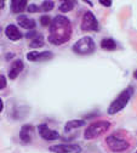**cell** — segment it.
<instances>
[{
	"instance_id": "cell-1",
	"label": "cell",
	"mask_w": 137,
	"mask_h": 153,
	"mask_svg": "<svg viewBox=\"0 0 137 153\" xmlns=\"http://www.w3.org/2000/svg\"><path fill=\"white\" fill-rule=\"evenodd\" d=\"M72 36V23L63 15H57L49 29V42L53 45H62Z\"/></svg>"
},
{
	"instance_id": "cell-2",
	"label": "cell",
	"mask_w": 137,
	"mask_h": 153,
	"mask_svg": "<svg viewBox=\"0 0 137 153\" xmlns=\"http://www.w3.org/2000/svg\"><path fill=\"white\" fill-rule=\"evenodd\" d=\"M132 95H133V88L132 86H127L126 89H124L118 96L113 100V102L109 105L108 114L113 116V114H116V113H119L120 111H123L127 106V103L130 102Z\"/></svg>"
},
{
	"instance_id": "cell-3",
	"label": "cell",
	"mask_w": 137,
	"mask_h": 153,
	"mask_svg": "<svg viewBox=\"0 0 137 153\" xmlns=\"http://www.w3.org/2000/svg\"><path fill=\"white\" fill-rule=\"evenodd\" d=\"M110 128V122L108 120H97L91 123L84 131V137L86 140H93L96 137H98L103 135L104 132H107Z\"/></svg>"
},
{
	"instance_id": "cell-4",
	"label": "cell",
	"mask_w": 137,
	"mask_h": 153,
	"mask_svg": "<svg viewBox=\"0 0 137 153\" xmlns=\"http://www.w3.org/2000/svg\"><path fill=\"white\" fill-rule=\"evenodd\" d=\"M72 49L78 55H91L96 49V44L91 36H83L74 43Z\"/></svg>"
},
{
	"instance_id": "cell-5",
	"label": "cell",
	"mask_w": 137,
	"mask_h": 153,
	"mask_svg": "<svg viewBox=\"0 0 137 153\" xmlns=\"http://www.w3.org/2000/svg\"><path fill=\"white\" fill-rule=\"evenodd\" d=\"M106 142H107V146L109 147V149L113 152H124L130 147L129 141L123 139L119 135H116V134H112V135L107 136Z\"/></svg>"
},
{
	"instance_id": "cell-6",
	"label": "cell",
	"mask_w": 137,
	"mask_h": 153,
	"mask_svg": "<svg viewBox=\"0 0 137 153\" xmlns=\"http://www.w3.org/2000/svg\"><path fill=\"white\" fill-rule=\"evenodd\" d=\"M80 28L83 32H98L100 30L98 21H97L96 16L91 11H86L84 13Z\"/></svg>"
},
{
	"instance_id": "cell-7",
	"label": "cell",
	"mask_w": 137,
	"mask_h": 153,
	"mask_svg": "<svg viewBox=\"0 0 137 153\" xmlns=\"http://www.w3.org/2000/svg\"><path fill=\"white\" fill-rule=\"evenodd\" d=\"M50 152L53 153H80L81 147L79 145H67V143H61V145H53L49 147Z\"/></svg>"
},
{
	"instance_id": "cell-8",
	"label": "cell",
	"mask_w": 137,
	"mask_h": 153,
	"mask_svg": "<svg viewBox=\"0 0 137 153\" xmlns=\"http://www.w3.org/2000/svg\"><path fill=\"white\" fill-rule=\"evenodd\" d=\"M38 132H39V135L46 141H55L57 139H60V134H58L56 130L50 129L46 124L38 125Z\"/></svg>"
},
{
	"instance_id": "cell-9",
	"label": "cell",
	"mask_w": 137,
	"mask_h": 153,
	"mask_svg": "<svg viewBox=\"0 0 137 153\" xmlns=\"http://www.w3.org/2000/svg\"><path fill=\"white\" fill-rule=\"evenodd\" d=\"M53 57V53L51 51H30L27 53V60L30 62H43L49 61Z\"/></svg>"
},
{
	"instance_id": "cell-10",
	"label": "cell",
	"mask_w": 137,
	"mask_h": 153,
	"mask_svg": "<svg viewBox=\"0 0 137 153\" xmlns=\"http://www.w3.org/2000/svg\"><path fill=\"white\" fill-rule=\"evenodd\" d=\"M5 35L7 36V39H10L11 42H17L19 39H22V36H23L21 30H19L17 28V26H15V25H9L5 28Z\"/></svg>"
},
{
	"instance_id": "cell-11",
	"label": "cell",
	"mask_w": 137,
	"mask_h": 153,
	"mask_svg": "<svg viewBox=\"0 0 137 153\" xmlns=\"http://www.w3.org/2000/svg\"><path fill=\"white\" fill-rule=\"evenodd\" d=\"M24 68V65H23V61L22 60H16L11 63V68L9 71V78L11 80H15L17 76L21 74V72L23 71Z\"/></svg>"
},
{
	"instance_id": "cell-12",
	"label": "cell",
	"mask_w": 137,
	"mask_h": 153,
	"mask_svg": "<svg viewBox=\"0 0 137 153\" xmlns=\"http://www.w3.org/2000/svg\"><path fill=\"white\" fill-rule=\"evenodd\" d=\"M17 23L21 28H24V29H28V30H33L35 28V21L33 18L26 16V15H19L17 17Z\"/></svg>"
},
{
	"instance_id": "cell-13",
	"label": "cell",
	"mask_w": 137,
	"mask_h": 153,
	"mask_svg": "<svg viewBox=\"0 0 137 153\" xmlns=\"http://www.w3.org/2000/svg\"><path fill=\"white\" fill-rule=\"evenodd\" d=\"M32 132H33V125H30V124L23 125L21 128V131H19V140L24 145L29 143L32 141Z\"/></svg>"
},
{
	"instance_id": "cell-14",
	"label": "cell",
	"mask_w": 137,
	"mask_h": 153,
	"mask_svg": "<svg viewBox=\"0 0 137 153\" xmlns=\"http://www.w3.org/2000/svg\"><path fill=\"white\" fill-rule=\"evenodd\" d=\"M27 6H28V3L26 0H12L11 1V11L13 13H21L23 10H27Z\"/></svg>"
},
{
	"instance_id": "cell-15",
	"label": "cell",
	"mask_w": 137,
	"mask_h": 153,
	"mask_svg": "<svg viewBox=\"0 0 137 153\" xmlns=\"http://www.w3.org/2000/svg\"><path fill=\"white\" fill-rule=\"evenodd\" d=\"M86 124V122L84 119H73V120H69L64 125V131L66 132H70L72 130L74 129H79L81 126H84Z\"/></svg>"
},
{
	"instance_id": "cell-16",
	"label": "cell",
	"mask_w": 137,
	"mask_h": 153,
	"mask_svg": "<svg viewBox=\"0 0 137 153\" xmlns=\"http://www.w3.org/2000/svg\"><path fill=\"white\" fill-rule=\"evenodd\" d=\"M101 48L106 51H114L116 48H118V45H116L115 40L112 39V38H104V39H102V42H101Z\"/></svg>"
},
{
	"instance_id": "cell-17",
	"label": "cell",
	"mask_w": 137,
	"mask_h": 153,
	"mask_svg": "<svg viewBox=\"0 0 137 153\" xmlns=\"http://www.w3.org/2000/svg\"><path fill=\"white\" fill-rule=\"evenodd\" d=\"M74 5H75V3H74V1H70V0H66V1H62V3L60 4L58 9H60V11H61V12L66 13V12L72 11V10L74 9Z\"/></svg>"
},
{
	"instance_id": "cell-18",
	"label": "cell",
	"mask_w": 137,
	"mask_h": 153,
	"mask_svg": "<svg viewBox=\"0 0 137 153\" xmlns=\"http://www.w3.org/2000/svg\"><path fill=\"white\" fill-rule=\"evenodd\" d=\"M29 46H30L32 49H36V48L44 46V36H43L41 34H38V35L34 38V39L30 40Z\"/></svg>"
},
{
	"instance_id": "cell-19",
	"label": "cell",
	"mask_w": 137,
	"mask_h": 153,
	"mask_svg": "<svg viewBox=\"0 0 137 153\" xmlns=\"http://www.w3.org/2000/svg\"><path fill=\"white\" fill-rule=\"evenodd\" d=\"M55 6V3L53 1H49V0H45L40 4V11H44V12H49L53 9Z\"/></svg>"
},
{
	"instance_id": "cell-20",
	"label": "cell",
	"mask_w": 137,
	"mask_h": 153,
	"mask_svg": "<svg viewBox=\"0 0 137 153\" xmlns=\"http://www.w3.org/2000/svg\"><path fill=\"white\" fill-rule=\"evenodd\" d=\"M51 22H52V20L50 18V16H47V15H44V16L40 17V23H41V26H44V27L51 26Z\"/></svg>"
},
{
	"instance_id": "cell-21",
	"label": "cell",
	"mask_w": 137,
	"mask_h": 153,
	"mask_svg": "<svg viewBox=\"0 0 137 153\" xmlns=\"http://www.w3.org/2000/svg\"><path fill=\"white\" fill-rule=\"evenodd\" d=\"M27 11L28 12H38V11H40V6H38L35 4H28Z\"/></svg>"
},
{
	"instance_id": "cell-22",
	"label": "cell",
	"mask_w": 137,
	"mask_h": 153,
	"mask_svg": "<svg viewBox=\"0 0 137 153\" xmlns=\"http://www.w3.org/2000/svg\"><path fill=\"white\" fill-rule=\"evenodd\" d=\"M7 85V82H6V78H5V75L3 74H0V90H4Z\"/></svg>"
},
{
	"instance_id": "cell-23",
	"label": "cell",
	"mask_w": 137,
	"mask_h": 153,
	"mask_svg": "<svg viewBox=\"0 0 137 153\" xmlns=\"http://www.w3.org/2000/svg\"><path fill=\"white\" fill-rule=\"evenodd\" d=\"M38 34H39V33L33 29V30H29V32L26 34V38H27V39H30V40H32V39H34V38H35Z\"/></svg>"
},
{
	"instance_id": "cell-24",
	"label": "cell",
	"mask_w": 137,
	"mask_h": 153,
	"mask_svg": "<svg viewBox=\"0 0 137 153\" xmlns=\"http://www.w3.org/2000/svg\"><path fill=\"white\" fill-rule=\"evenodd\" d=\"M100 4H101V5H103V6H106V7L112 6V3H110V1H100Z\"/></svg>"
},
{
	"instance_id": "cell-25",
	"label": "cell",
	"mask_w": 137,
	"mask_h": 153,
	"mask_svg": "<svg viewBox=\"0 0 137 153\" xmlns=\"http://www.w3.org/2000/svg\"><path fill=\"white\" fill-rule=\"evenodd\" d=\"M3 111H4V102H3L1 97H0V113H1Z\"/></svg>"
},
{
	"instance_id": "cell-26",
	"label": "cell",
	"mask_w": 137,
	"mask_h": 153,
	"mask_svg": "<svg viewBox=\"0 0 137 153\" xmlns=\"http://www.w3.org/2000/svg\"><path fill=\"white\" fill-rule=\"evenodd\" d=\"M4 5H5V3H4V1H0V9H3V7H4Z\"/></svg>"
},
{
	"instance_id": "cell-27",
	"label": "cell",
	"mask_w": 137,
	"mask_h": 153,
	"mask_svg": "<svg viewBox=\"0 0 137 153\" xmlns=\"http://www.w3.org/2000/svg\"><path fill=\"white\" fill-rule=\"evenodd\" d=\"M133 76H135V78H136V79H137V71H136V72H135V73H133Z\"/></svg>"
},
{
	"instance_id": "cell-28",
	"label": "cell",
	"mask_w": 137,
	"mask_h": 153,
	"mask_svg": "<svg viewBox=\"0 0 137 153\" xmlns=\"http://www.w3.org/2000/svg\"><path fill=\"white\" fill-rule=\"evenodd\" d=\"M136 153H137V151H136Z\"/></svg>"
}]
</instances>
